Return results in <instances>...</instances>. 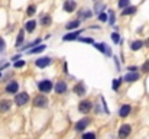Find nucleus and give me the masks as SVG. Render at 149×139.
<instances>
[{
    "instance_id": "obj_29",
    "label": "nucleus",
    "mask_w": 149,
    "mask_h": 139,
    "mask_svg": "<svg viewBox=\"0 0 149 139\" xmlns=\"http://www.w3.org/2000/svg\"><path fill=\"white\" fill-rule=\"evenodd\" d=\"M81 42H86V44H94V41L91 38H78Z\"/></svg>"
},
{
    "instance_id": "obj_11",
    "label": "nucleus",
    "mask_w": 149,
    "mask_h": 139,
    "mask_svg": "<svg viewBox=\"0 0 149 139\" xmlns=\"http://www.w3.org/2000/svg\"><path fill=\"white\" fill-rule=\"evenodd\" d=\"M130 106L129 104H123L122 107H120V110H119V115H120V117H126V116H129V113H130Z\"/></svg>"
},
{
    "instance_id": "obj_1",
    "label": "nucleus",
    "mask_w": 149,
    "mask_h": 139,
    "mask_svg": "<svg viewBox=\"0 0 149 139\" xmlns=\"http://www.w3.org/2000/svg\"><path fill=\"white\" fill-rule=\"evenodd\" d=\"M29 101V94L28 93H19V94H16V97H15V103L17 104V106H23V104H26Z\"/></svg>"
},
{
    "instance_id": "obj_30",
    "label": "nucleus",
    "mask_w": 149,
    "mask_h": 139,
    "mask_svg": "<svg viewBox=\"0 0 149 139\" xmlns=\"http://www.w3.org/2000/svg\"><path fill=\"white\" fill-rule=\"evenodd\" d=\"M36 44H39V39H35L33 42H31V44H28V45H26V46H23L22 49H28V48H31V46H35V45H36Z\"/></svg>"
},
{
    "instance_id": "obj_15",
    "label": "nucleus",
    "mask_w": 149,
    "mask_h": 139,
    "mask_svg": "<svg viewBox=\"0 0 149 139\" xmlns=\"http://www.w3.org/2000/svg\"><path fill=\"white\" fill-rule=\"evenodd\" d=\"M10 101L9 100H3L1 103H0V112H7L9 109H10Z\"/></svg>"
},
{
    "instance_id": "obj_6",
    "label": "nucleus",
    "mask_w": 149,
    "mask_h": 139,
    "mask_svg": "<svg viewBox=\"0 0 149 139\" xmlns=\"http://www.w3.org/2000/svg\"><path fill=\"white\" fill-rule=\"evenodd\" d=\"M51 64V58L49 57H44V58H39L35 61V65L39 67V68H44V67H48Z\"/></svg>"
},
{
    "instance_id": "obj_27",
    "label": "nucleus",
    "mask_w": 149,
    "mask_h": 139,
    "mask_svg": "<svg viewBox=\"0 0 149 139\" xmlns=\"http://www.w3.org/2000/svg\"><path fill=\"white\" fill-rule=\"evenodd\" d=\"M109 13H110L109 22H110V25H114V12H113V10H109Z\"/></svg>"
},
{
    "instance_id": "obj_7",
    "label": "nucleus",
    "mask_w": 149,
    "mask_h": 139,
    "mask_svg": "<svg viewBox=\"0 0 149 139\" xmlns=\"http://www.w3.org/2000/svg\"><path fill=\"white\" fill-rule=\"evenodd\" d=\"M130 132H132V128H130L129 125H123V126L120 128V131H119V136H120V138H126V136H129Z\"/></svg>"
},
{
    "instance_id": "obj_4",
    "label": "nucleus",
    "mask_w": 149,
    "mask_h": 139,
    "mask_svg": "<svg viewBox=\"0 0 149 139\" xmlns=\"http://www.w3.org/2000/svg\"><path fill=\"white\" fill-rule=\"evenodd\" d=\"M91 107H93V104H91V101H88V100H84V101H81V103L78 104V110H80L81 113H88V112L91 110Z\"/></svg>"
},
{
    "instance_id": "obj_35",
    "label": "nucleus",
    "mask_w": 149,
    "mask_h": 139,
    "mask_svg": "<svg viewBox=\"0 0 149 139\" xmlns=\"http://www.w3.org/2000/svg\"><path fill=\"white\" fill-rule=\"evenodd\" d=\"M84 136H86V138H96V135H94L93 132H91V133H84Z\"/></svg>"
},
{
    "instance_id": "obj_37",
    "label": "nucleus",
    "mask_w": 149,
    "mask_h": 139,
    "mask_svg": "<svg viewBox=\"0 0 149 139\" xmlns=\"http://www.w3.org/2000/svg\"><path fill=\"white\" fill-rule=\"evenodd\" d=\"M136 70H138L136 67H130V68H129V71H136Z\"/></svg>"
},
{
    "instance_id": "obj_22",
    "label": "nucleus",
    "mask_w": 149,
    "mask_h": 139,
    "mask_svg": "<svg viewBox=\"0 0 149 139\" xmlns=\"http://www.w3.org/2000/svg\"><path fill=\"white\" fill-rule=\"evenodd\" d=\"M22 41H23V31H20V32H19V36H17V41H16V46H17V48H20Z\"/></svg>"
},
{
    "instance_id": "obj_21",
    "label": "nucleus",
    "mask_w": 149,
    "mask_h": 139,
    "mask_svg": "<svg viewBox=\"0 0 149 139\" xmlns=\"http://www.w3.org/2000/svg\"><path fill=\"white\" fill-rule=\"evenodd\" d=\"M122 81H123V80H120V78H116V80H113V84H111L113 90H119V87H120Z\"/></svg>"
},
{
    "instance_id": "obj_25",
    "label": "nucleus",
    "mask_w": 149,
    "mask_h": 139,
    "mask_svg": "<svg viewBox=\"0 0 149 139\" xmlns=\"http://www.w3.org/2000/svg\"><path fill=\"white\" fill-rule=\"evenodd\" d=\"M129 1H130V0H119V7H122V9L127 7V6H129Z\"/></svg>"
},
{
    "instance_id": "obj_16",
    "label": "nucleus",
    "mask_w": 149,
    "mask_h": 139,
    "mask_svg": "<svg viewBox=\"0 0 149 139\" xmlns=\"http://www.w3.org/2000/svg\"><path fill=\"white\" fill-rule=\"evenodd\" d=\"M136 12V7H133V6H127V7H125V10L122 12V15L123 16H127V15H133Z\"/></svg>"
},
{
    "instance_id": "obj_2",
    "label": "nucleus",
    "mask_w": 149,
    "mask_h": 139,
    "mask_svg": "<svg viewBox=\"0 0 149 139\" xmlns=\"http://www.w3.org/2000/svg\"><path fill=\"white\" fill-rule=\"evenodd\" d=\"M33 106L35 107H45V106H48V98L45 97V96H36L35 98H33Z\"/></svg>"
},
{
    "instance_id": "obj_33",
    "label": "nucleus",
    "mask_w": 149,
    "mask_h": 139,
    "mask_svg": "<svg viewBox=\"0 0 149 139\" xmlns=\"http://www.w3.org/2000/svg\"><path fill=\"white\" fill-rule=\"evenodd\" d=\"M99 20H101V22H106V20H107V15H106V13H100V15H99Z\"/></svg>"
},
{
    "instance_id": "obj_3",
    "label": "nucleus",
    "mask_w": 149,
    "mask_h": 139,
    "mask_svg": "<svg viewBox=\"0 0 149 139\" xmlns=\"http://www.w3.org/2000/svg\"><path fill=\"white\" fill-rule=\"evenodd\" d=\"M38 89H39V92L42 93H49L52 90V83L49 80H44V81H41L38 84Z\"/></svg>"
},
{
    "instance_id": "obj_18",
    "label": "nucleus",
    "mask_w": 149,
    "mask_h": 139,
    "mask_svg": "<svg viewBox=\"0 0 149 139\" xmlns=\"http://www.w3.org/2000/svg\"><path fill=\"white\" fill-rule=\"evenodd\" d=\"M142 46H143V42H142V41H135V42H132L130 48H132V51H138V49H141Z\"/></svg>"
},
{
    "instance_id": "obj_39",
    "label": "nucleus",
    "mask_w": 149,
    "mask_h": 139,
    "mask_svg": "<svg viewBox=\"0 0 149 139\" xmlns=\"http://www.w3.org/2000/svg\"><path fill=\"white\" fill-rule=\"evenodd\" d=\"M0 77H1V74H0Z\"/></svg>"
},
{
    "instance_id": "obj_10",
    "label": "nucleus",
    "mask_w": 149,
    "mask_h": 139,
    "mask_svg": "<svg viewBox=\"0 0 149 139\" xmlns=\"http://www.w3.org/2000/svg\"><path fill=\"white\" fill-rule=\"evenodd\" d=\"M55 92L58 93V94H62V93L67 92V84H65V81H58V83L55 84Z\"/></svg>"
},
{
    "instance_id": "obj_14",
    "label": "nucleus",
    "mask_w": 149,
    "mask_h": 139,
    "mask_svg": "<svg viewBox=\"0 0 149 139\" xmlns=\"http://www.w3.org/2000/svg\"><path fill=\"white\" fill-rule=\"evenodd\" d=\"M74 93H75V94H78V96H83V94L86 93V87H84V84H83V83L75 84V87H74Z\"/></svg>"
},
{
    "instance_id": "obj_38",
    "label": "nucleus",
    "mask_w": 149,
    "mask_h": 139,
    "mask_svg": "<svg viewBox=\"0 0 149 139\" xmlns=\"http://www.w3.org/2000/svg\"><path fill=\"white\" fill-rule=\"evenodd\" d=\"M146 45H148V46H149V39H148V41H146Z\"/></svg>"
},
{
    "instance_id": "obj_28",
    "label": "nucleus",
    "mask_w": 149,
    "mask_h": 139,
    "mask_svg": "<svg viewBox=\"0 0 149 139\" xmlns=\"http://www.w3.org/2000/svg\"><path fill=\"white\" fill-rule=\"evenodd\" d=\"M94 46L99 49L100 52H104V51H106V45H104V44H94Z\"/></svg>"
},
{
    "instance_id": "obj_31",
    "label": "nucleus",
    "mask_w": 149,
    "mask_h": 139,
    "mask_svg": "<svg viewBox=\"0 0 149 139\" xmlns=\"http://www.w3.org/2000/svg\"><path fill=\"white\" fill-rule=\"evenodd\" d=\"M51 23V17L49 16H44L42 17V25H49Z\"/></svg>"
},
{
    "instance_id": "obj_9",
    "label": "nucleus",
    "mask_w": 149,
    "mask_h": 139,
    "mask_svg": "<svg viewBox=\"0 0 149 139\" xmlns=\"http://www.w3.org/2000/svg\"><path fill=\"white\" fill-rule=\"evenodd\" d=\"M17 89H19V84H17L16 81H12V83H9V84L6 86V93L13 94V93L17 92Z\"/></svg>"
},
{
    "instance_id": "obj_8",
    "label": "nucleus",
    "mask_w": 149,
    "mask_h": 139,
    "mask_svg": "<svg viewBox=\"0 0 149 139\" xmlns=\"http://www.w3.org/2000/svg\"><path fill=\"white\" fill-rule=\"evenodd\" d=\"M75 1L74 0H67L65 3H64V10L65 12H68V13H71V12H74V9H75Z\"/></svg>"
},
{
    "instance_id": "obj_5",
    "label": "nucleus",
    "mask_w": 149,
    "mask_h": 139,
    "mask_svg": "<svg viewBox=\"0 0 149 139\" xmlns=\"http://www.w3.org/2000/svg\"><path fill=\"white\" fill-rule=\"evenodd\" d=\"M139 78V74L136 73V71H130V73H127L125 77H123V81H126V83H133V81H136Z\"/></svg>"
},
{
    "instance_id": "obj_12",
    "label": "nucleus",
    "mask_w": 149,
    "mask_h": 139,
    "mask_svg": "<svg viewBox=\"0 0 149 139\" xmlns=\"http://www.w3.org/2000/svg\"><path fill=\"white\" fill-rule=\"evenodd\" d=\"M88 123H90V119H83V120H80V122L75 125V131H84Z\"/></svg>"
},
{
    "instance_id": "obj_19",
    "label": "nucleus",
    "mask_w": 149,
    "mask_h": 139,
    "mask_svg": "<svg viewBox=\"0 0 149 139\" xmlns=\"http://www.w3.org/2000/svg\"><path fill=\"white\" fill-rule=\"evenodd\" d=\"M42 51H45V45H39L38 48L29 49V54H39V52H42Z\"/></svg>"
},
{
    "instance_id": "obj_13",
    "label": "nucleus",
    "mask_w": 149,
    "mask_h": 139,
    "mask_svg": "<svg viewBox=\"0 0 149 139\" xmlns=\"http://www.w3.org/2000/svg\"><path fill=\"white\" fill-rule=\"evenodd\" d=\"M81 34V31H75V32H70V34H67L65 36H64V41H74V39H77L78 38V35Z\"/></svg>"
},
{
    "instance_id": "obj_23",
    "label": "nucleus",
    "mask_w": 149,
    "mask_h": 139,
    "mask_svg": "<svg viewBox=\"0 0 149 139\" xmlns=\"http://www.w3.org/2000/svg\"><path fill=\"white\" fill-rule=\"evenodd\" d=\"M111 39H113L114 44H119V42H120V35H119L117 32H114V34H111Z\"/></svg>"
},
{
    "instance_id": "obj_32",
    "label": "nucleus",
    "mask_w": 149,
    "mask_h": 139,
    "mask_svg": "<svg viewBox=\"0 0 149 139\" xmlns=\"http://www.w3.org/2000/svg\"><path fill=\"white\" fill-rule=\"evenodd\" d=\"M20 67H25V61H16L15 62V68H20Z\"/></svg>"
},
{
    "instance_id": "obj_20",
    "label": "nucleus",
    "mask_w": 149,
    "mask_h": 139,
    "mask_svg": "<svg viewBox=\"0 0 149 139\" xmlns=\"http://www.w3.org/2000/svg\"><path fill=\"white\" fill-rule=\"evenodd\" d=\"M78 25H80V22H78V20L70 22V23L67 25V29H68V31H71V29H75V28H78Z\"/></svg>"
},
{
    "instance_id": "obj_36",
    "label": "nucleus",
    "mask_w": 149,
    "mask_h": 139,
    "mask_svg": "<svg viewBox=\"0 0 149 139\" xmlns=\"http://www.w3.org/2000/svg\"><path fill=\"white\" fill-rule=\"evenodd\" d=\"M19 58H20V55H15V57H13V58H12V59H13V61H17V59H19Z\"/></svg>"
},
{
    "instance_id": "obj_17",
    "label": "nucleus",
    "mask_w": 149,
    "mask_h": 139,
    "mask_svg": "<svg viewBox=\"0 0 149 139\" xmlns=\"http://www.w3.org/2000/svg\"><path fill=\"white\" fill-rule=\"evenodd\" d=\"M25 28H26V31H28V32H33V29L36 28V22H35V20H29V22L26 23V26H25Z\"/></svg>"
},
{
    "instance_id": "obj_24",
    "label": "nucleus",
    "mask_w": 149,
    "mask_h": 139,
    "mask_svg": "<svg viewBox=\"0 0 149 139\" xmlns=\"http://www.w3.org/2000/svg\"><path fill=\"white\" fill-rule=\"evenodd\" d=\"M35 12H36V6H33V4H31V6L28 7V12H26V13H28L29 16H32V15H33Z\"/></svg>"
},
{
    "instance_id": "obj_34",
    "label": "nucleus",
    "mask_w": 149,
    "mask_h": 139,
    "mask_svg": "<svg viewBox=\"0 0 149 139\" xmlns=\"http://www.w3.org/2000/svg\"><path fill=\"white\" fill-rule=\"evenodd\" d=\"M4 46H6V44H4V41L0 38V52H3L4 51Z\"/></svg>"
},
{
    "instance_id": "obj_26",
    "label": "nucleus",
    "mask_w": 149,
    "mask_h": 139,
    "mask_svg": "<svg viewBox=\"0 0 149 139\" xmlns=\"http://www.w3.org/2000/svg\"><path fill=\"white\" fill-rule=\"evenodd\" d=\"M142 71H143V73H149V59L143 62V65H142Z\"/></svg>"
}]
</instances>
